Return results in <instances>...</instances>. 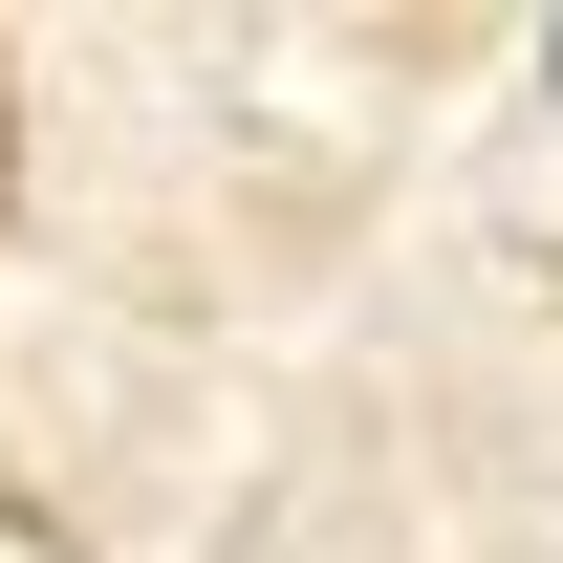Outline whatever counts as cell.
<instances>
[{
  "label": "cell",
  "instance_id": "cell-1",
  "mask_svg": "<svg viewBox=\"0 0 563 563\" xmlns=\"http://www.w3.org/2000/svg\"><path fill=\"white\" fill-rule=\"evenodd\" d=\"M0 174H22V44H0Z\"/></svg>",
  "mask_w": 563,
  "mask_h": 563
},
{
  "label": "cell",
  "instance_id": "cell-2",
  "mask_svg": "<svg viewBox=\"0 0 563 563\" xmlns=\"http://www.w3.org/2000/svg\"><path fill=\"white\" fill-rule=\"evenodd\" d=\"M542 109H563V22H542Z\"/></svg>",
  "mask_w": 563,
  "mask_h": 563
}]
</instances>
